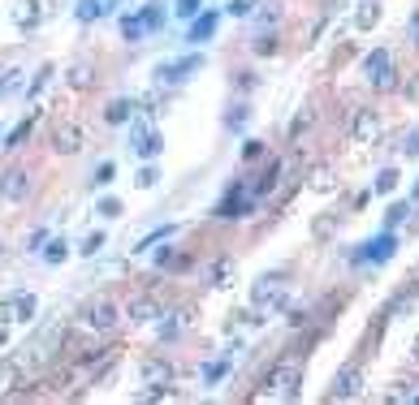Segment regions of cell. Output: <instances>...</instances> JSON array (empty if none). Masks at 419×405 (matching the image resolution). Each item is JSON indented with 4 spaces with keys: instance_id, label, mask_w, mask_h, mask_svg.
Here are the masks:
<instances>
[{
    "instance_id": "obj_23",
    "label": "cell",
    "mask_w": 419,
    "mask_h": 405,
    "mask_svg": "<svg viewBox=\"0 0 419 405\" xmlns=\"http://www.w3.org/2000/svg\"><path fill=\"white\" fill-rule=\"evenodd\" d=\"M307 186L316 190V194H333L337 190V172L333 168H320V172H311V177H307Z\"/></svg>"
},
{
    "instance_id": "obj_8",
    "label": "cell",
    "mask_w": 419,
    "mask_h": 405,
    "mask_svg": "<svg viewBox=\"0 0 419 405\" xmlns=\"http://www.w3.org/2000/svg\"><path fill=\"white\" fill-rule=\"evenodd\" d=\"M173 379H178V367L165 354H147L138 362V384H147V388H160V384H173Z\"/></svg>"
},
{
    "instance_id": "obj_21",
    "label": "cell",
    "mask_w": 419,
    "mask_h": 405,
    "mask_svg": "<svg viewBox=\"0 0 419 405\" xmlns=\"http://www.w3.org/2000/svg\"><path fill=\"white\" fill-rule=\"evenodd\" d=\"M393 250H398V238H393V228H385L381 238H372V242H368V250H363V259L381 263V259H393Z\"/></svg>"
},
{
    "instance_id": "obj_1",
    "label": "cell",
    "mask_w": 419,
    "mask_h": 405,
    "mask_svg": "<svg viewBox=\"0 0 419 405\" xmlns=\"http://www.w3.org/2000/svg\"><path fill=\"white\" fill-rule=\"evenodd\" d=\"M165 22H169L165 0H147L143 9H134V13H126V18H121V39H126V43H143L147 35H156Z\"/></svg>"
},
{
    "instance_id": "obj_11",
    "label": "cell",
    "mask_w": 419,
    "mask_h": 405,
    "mask_svg": "<svg viewBox=\"0 0 419 405\" xmlns=\"http://www.w3.org/2000/svg\"><path fill=\"white\" fill-rule=\"evenodd\" d=\"M31 194V172L26 168H9L5 177H0V199L5 203H22Z\"/></svg>"
},
{
    "instance_id": "obj_49",
    "label": "cell",
    "mask_w": 419,
    "mask_h": 405,
    "mask_svg": "<svg viewBox=\"0 0 419 405\" xmlns=\"http://www.w3.org/2000/svg\"><path fill=\"white\" fill-rule=\"evenodd\" d=\"M415 203H419V186H415Z\"/></svg>"
},
{
    "instance_id": "obj_9",
    "label": "cell",
    "mask_w": 419,
    "mask_h": 405,
    "mask_svg": "<svg viewBox=\"0 0 419 405\" xmlns=\"http://www.w3.org/2000/svg\"><path fill=\"white\" fill-rule=\"evenodd\" d=\"M255 207V190H246V186H234L221 203H217V220H242L246 211Z\"/></svg>"
},
{
    "instance_id": "obj_33",
    "label": "cell",
    "mask_w": 419,
    "mask_h": 405,
    "mask_svg": "<svg viewBox=\"0 0 419 405\" xmlns=\"http://www.w3.org/2000/svg\"><path fill=\"white\" fill-rule=\"evenodd\" d=\"M18 375H22L18 358H9V362H0V392H5V388H13V384H18Z\"/></svg>"
},
{
    "instance_id": "obj_12",
    "label": "cell",
    "mask_w": 419,
    "mask_h": 405,
    "mask_svg": "<svg viewBox=\"0 0 419 405\" xmlns=\"http://www.w3.org/2000/svg\"><path fill=\"white\" fill-rule=\"evenodd\" d=\"M9 18H13V26H18L22 35H31V30L43 22V0H18V5L9 9Z\"/></svg>"
},
{
    "instance_id": "obj_16",
    "label": "cell",
    "mask_w": 419,
    "mask_h": 405,
    "mask_svg": "<svg viewBox=\"0 0 419 405\" xmlns=\"http://www.w3.org/2000/svg\"><path fill=\"white\" fill-rule=\"evenodd\" d=\"M156 323H160V340H178V336L195 323V311L182 306V311H169V319H156Z\"/></svg>"
},
{
    "instance_id": "obj_5",
    "label": "cell",
    "mask_w": 419,
    "mask_h": 405,
    "mask_svg": "<svg viewBox=\"0 0 419 405\" xmlns=\"http://www.w3.org/2000/svg\"><path fill=\"white\" fill-rule=\"evenodd\" d=\"M121 319H126V311H121L109 294H104V298H95V302L82 311V328H91V332H113Z\"/></svg>"
},
{
    "instance_id": "obj_40",
    "label": "cell",
    "mask_w": 419,
    "mask_h": 405,
    "mask_svg": "<svg viewBox=\"0 0 419 405\" xmlns=\"http://www.w3.org/2000/svg\"><path fill=\"white\" fill-rule=\"evenodd\" d=\"M406 216H410V203H393V207H389V228H398Z\"/></svg>"
},
{
    "instance_id": "obj_38",
    "label": "cell",
    "mask_w": 419,
    "mask_h": 405,
    "mask_svg": "<svg viewBox=\"0 0 419 405\" xmlns=\"http://www.w3.org/2000/svg\"><path fill=\"white\" fill-rule=\"evenodd\" d=\"M22 87V70H5V74H0V95H13Z\"/></svg>"
},
{
    "instance_id": "obj_18",
    "label": "cell",
    "mask_w": 419,
    "mask_h": 405,
    "mask_svg": "<svg viewBox=\"0 0 419 405\" xmlns=\"http://www.w3.org/2000/svg\"><path fill=\"white\" fill-rule=\"evenodd\" d=\"M134 112H138L134 99H109L99 117H104V126H126V121H134Z\"/></svg>"
},
{
    "instance_id": "obj_13",
    "label": "cell",
    "mask_w": 419,
    "mask_h": 405,
    "mask_svg": "<svg viewBox=\"0 0 419 405\" xmlns=\"http://www.w3.org/2000/svg\"><path fill=\"white\" fill-rule=\"evenodd\" d=\"M126 319L138 323V328H143V323H156V319H160V302H156L151 294H138V298L126 306Z\"/></svg>"
},
{
    "instance_id": "obj_17",
    "label": "cell",
    "mask_w": 419,
    "mask_h": 405,
    "mask_svg": "<svg viewBox=\"0 0 419 405\" xmlns=\"http://www.w3.org/2000/svg\"><path fill=\"white\" fill-rule=\"evenodd\" d=\"M363 392V375H359V367H346V371H337V379H333V401H346V396H359Z\"/></svg>"
},
{
    "instance_id": "obj_36",
    "label": "cell",
    "mask_w": 419,
    "mask_h": 405,
    "mask_svg": "<svg viewBox=\"0 0 419 405\" xmlns=\"http://www.w3.org/2000/svg\"><path fill=\"white\" fill-rule=\"evenodd\" d=\"M225 371H229V362H225V358L203 362V384H221V379H225Z\"/></svg>"
},
{
    "instance_id": "obj_2",
    "label": "cell",
    "mask_w": 419,
    "mask_h": 405,
    "mask_svg": "<svg viewBox=\"0 0 419 405\" xmlns=\"http://www.w3.org/2000/svg\"><path fill=\"white\" fill-rule=\"evenodd\" d=\"M298 384H303V358H281L268 375V392L264 396H281V401H294L298 396Z\"/></svg>"
},
{
    "instance_id": "obj_29",
    "label": "cell",
    "mask_w": 419,
    "mask_h": 405,
    "mask_svg": "<svg viewBox=\"0 0 419 405\" xmlns=\"http://www.w3.org/2000/svg\"><path fill=\"white\" fill-rule=\"evenodd\" d=\"M372 190H376V194H393V190H398V168H381Z\"/></svg>"
},
{
    "instance_id": "obj_27",
    "label": "cell",
    "mask_w": 419,
    "mask_h": 405,
    "mask_svg": "<svg viewBox=\"0 0 419 405\" xmlns=\"http://www.w3.org/2000/svg\"><path fill=\"white\" fill-rule=\"evenodd\" d=\"M31 130H35V117L18 121V126H13V134H5V147H9V151H18V147H22V143L31 138Z\"/></svg>"
},
{
    "instance_id": "obj_35",
    "label": "cell",
    "mask_w": 419,
    "mask_h": 405,
    "mask_svg": "<svg viewBox=\"0 0 419 405\" xmlns=\"http://www.w3.org/2000/svg\"><path fill=\"white\" fill-rule=\"evenodd\" d=\"M242 121H251V104H234V108L225 112V126H229V130H242Z\"/></svg>"
},
{
    "instance_id": "obj_31",
    "label": "cell",
    "mask_w": 419,
    "mask_h": 405,
    "mask_svg": "<svg viewBox=\"0 0 419 405\" xmlns=\"http://www.w3.org/2000/svg\"><path fill=\"white\" fill-rule=\"evenodd\" d=\"M113 9V0H109V5H99V0H82V5H78V18L82 22H95L99 13H109Z\"/></svg>"
},
{
    "instance_id": "obj_44",
    "label": "cell",
    "mask_w": 419,
    "mask_h": 405,
    "mask_svg": "<svg viewBox=\"0 0 419 405\" xmlns=\"http://www.w3.org/2000/svg\"><path fill=\"white\" fill-rule=\"evenodd\" d=\"M9 345V319H0V350Z\"/></svg>"
},
{
    "instance_id": "obj_22",
    "label": "cell",
    "mask_w": 419,
    "mask_h": 405,
    "mask_svg": "<svg viewBox=\"0 0 419 405\" xmlns=\"http://www.w3.org/2000/svg\"><path fill=\"white\" fill-rule=\"evenodd\" d=\"M35 311H39V298H35V294H13V298H9V319L31 323V319H35Z\"/></svg>"
},
{
    "instance_id": "obj_7",
    "label": "cell",
    "mask_w": 419,
    "mask_h": 405,
    "mask_svg": "<svg viewBox=\"0 0 419 405\" xmlns=\"http://www.w3.org/2000/svg\"><path fill=\"white\" fill-rule=\"evenodd\" d=\"M48 143H52V151H57V155H78L87 147V130L78 121H57V126H52V134H48Z\"/></svg>"
},
{
    "instance_id": "obj_45",
    "label": "cell",
    "mask_w": 419,
    "mask_h": 405,
    "mask_svg": "<svg viewBox=\"0 0 419 405\" xmlns=\"http://www.w3.org/2000/svg\"><path fill=\"white\" fill-rule=\"evenodd\" d=\"M410 39H415V43H419V13H415V18H410Z\"/></svg>"
},
{
    "instance_id": "obj_20",
    "label": "cell",
    "mask_w": 419,
    "mask_h": 405,
    "mask_svg": "<svg viewBox=\"0 0 419 405\" xmlns=\"http://www.w3.org/2000/svg\"><path fill=\"white\" fill-rule=\"evenodd\" d=\"M65 87H70V91H91V87H95V65H91V61H74V65L65 70Z\"/></svg>"
},
{
    "instance_id": "obj_46",
    "label": "cell",
    "mask_w": 419,
    "mask_h": 405,
    "mask_svg": "<svg viewBox=\"0 0 419 405\" xmlns=\"http://www.w3.org/2000/svg\"><path fill=\"white\" fill-rule=\"evenodd\" d=\"M5 263H9V246H5V242H0V267H5Z\"/></svg>"
},
{
    "instance_id": "obj_14",
    "label": "cell",
    "mask_w": 419,
    "mask_h": 405,
    "mask_svg": "<svg viewBox=\"0 0 419 405\" xmlns=\"http://www.w3.org/2000/svg\"><path fill=\"white\" fill-rule=\"evenodd\" d=\"M217 22H221V13L217 9H203L199 18H190V30H186V43H207L217 35Z\"/></svg>"
},
{
    "instance_id": "obj_10",
    "label": "cell",
    "mask_w": 419,
    "mask_h": 405,
    "mask_svg": "<svg viewBox=\"0 0 419 405\" xmlns=\"http://www.w3.org/2000/svg\"><path fill=\"white\" fill-rule=\"evenodd\" d=\"M195 70H203V56H182V61H165V65H156V82L173 87V82H186Z\"/></svg>"
},
{
    "instance_id": "obj_26",
    "label": "cell",
    "mask_w": 419,
    "mask_h": 405,
    "mask_svg": "<svg viewBox=\"0 0 419 405\" xmlns=\"http://www.w3.org/2000/svg\"><path fill=\"white\" fill-rule=\"evenodd\" d=\"M121 211H126V207H121V199H117V194H104V199L95 203V216H99V220H117Z\"/></svg>"
},
{
    "instance_id": "obj_39",
    "label": "cell",
    "mask_w": 419,
    "mask_h": 405,
    "mask_svg": "<svg viewBox=\"0 0 419 405\" xmlns=\"http://www.w3.org/2000/svg\"><path fill=\"white\" fill-rule=\"evenodd\" d=\"M259 155H264V143H259V138H246V143H242V160L251 164V160H259Z\"/></svg>"
},
{
    "instance_id": "obj_32",
    "label": "cell",
    "mask_w": 419,
    "mask_h": 405,
    "mask_svg": "<svg viewBox=\"0 0 419 405\" xmlns=\"http://www.w3.org/2000/svg\"><path fill=\"white\" fill-rule=\"evenodd\" d=\"M173 13H178L182 22H190V18L203 13V0H173Z\"/></svg>"
},
{
    "instance_id": "obj_15",
    "label": "cell",
    "mask_w": 419,
    "mask_h": 405,
    "mask_svg": "<svg viewBox=\"0 0 419 405\" xmlns=\"http://www.w3.org/2000/svg\"><path fill=\"white\" fill-rule=\"evenodd\" d=\"M381 13H385L381 0H363V5L354 9V18H350V26H354L359 35H368V30H376V26H381Z\"/></svg>"
},
{
    "instance_id": "obj_4",
    "label": "cell",
    "mask_w": 419,
    "mask_h": 405,
    "mask_svg": "<svg viewBox=\"0 0 419 405\" xmlns=\"http://www.w3.org/2000/svg\"><path fill=\"white\" fill-rule=\"evenodd\" d=\"M381 134H385V112L381 108H354V117H350V143L372 147Z\"/></svg>"
},
{
    "instance_id": "obj_34",
    "label": "cell",
    "mask_w": 419,
    "mask_h": 405,
    "mask_svg": "<svg viewBox=\"0 0 419 405\" xmlns=\"http://www.w3.org/2000/svg\"><path fill=\"white\" fill-rule=\"evenodd\" d=\"M113 177H117V164L104 160V164H95V172H91V186H109Z\"/></svg>"
},
{
    "instance_id": "obj_19",
    "label": "cell",
    "mask_w": 419,
    "mask_h": 405,
    "mask_svg": "<svg viewBox=\"0 0 419 405\" xmlns=\"http://www.w3.org/2000/svg\"><path fill=\"white\" fill-rule=\"evenodd\" d=\"M234 276H238V263H234L229 255L212 259V267H207V284H212V289H229V284H234Z\"/></svg>"
},
{
    "instance_id": "obj_42",
    "label": "cell",
    "mask_w": 419,
    "mask_h": 405,
    "mask_svg": "<svg viewBox=\"0 0 419 405\" xmlns=\"http://www.w3.org/2000/svg\"><path fill=\"white\" fill-rule=\"evenodd\" d=\"M229 13H234V18H246V13H255V0H229Z\"/></svg>"
},
{
    "instance_id": "obj_3",
    "label": "cell",
    "mask_w": 419,
    "mask_h": 405,
    "mask_svg": "<svg viewBox=\"0 0 419 405\" xmlns=\"http://www.w3.org/2000/svg\"><path fill=\"white\" fill-rule=\"evenodd\" d=\"M281 302H285V276L281 272H264L251 284V306L255 311H281Z\"/></svg>"
},
{
    "instance_id": "obj_6",
    "label": "cell",
    "mask_w": 419,
    "mask_h": 405,
    "mask_svg": "<svg viewBox=\"0 0 419 405\" xmlns=\"http://www.w3.org/2000/svg\"><path fill=\"white\" fill-rule=\"evenodd\" d=\"M363 74H368V82H372L376 91H393V87H398V70H393V56H389L385 48L368 52V61H363Z\"/></svg>"
},
{
    "instance_id": "obj_28",
    "label": "cell",
    "mask_w": 419,
    "mask_h": 405,
    "mask_svg": "<svg viewBox=\"0 0 419 405\" xmlns=\"http://www.w3.org/2000/svg\"><path fill=\"white\" fill-rule=\"evenodd\" d=\"M48 78H52V65H39V74H31V82H26V99H39Z\"/></svg>"
},
{
    "instance_id": "obj_41",
    "label": "cell",
    "mask_w": 419,
    "mask_h": 405,
    "mask_svg": "<svg viewBox=\"0 0 419 405\" xmlns=\"http://www.w3.org/2000/svg\"><path fill=\"white\" fill-rule=\"evenodd\" d=\"M311 117H316V112H311V108H303V117H298V121H294V130H290V138H294V143L303 138V130L311 126Z\"/></svg>"
},
{
    "instance_id": "obj_43",
    "label": "cell",
    "mask_w": 419,
    "mask_h": 405,
    "mask_svg": "<svg viewBox=\"0 0 419 405\" xmlns=\"http://www.w3.org/2000/svg\"><path fill=\"white\" fill-rule=\"evenodd\" d=\"M402 155H419V130H410V138L402 143Z\"/></svg>"
},
{
    "instance_id": "obj_47",
    "label": "cell",
    "mask_w": 419,
    "mask_h": 405,
    "mask_svg": "<svg viewBox=\"0 0 419 405\" xmlns=\"http://www.w3.org/2000/svg\"><path fill=\"white\" fill-rule=\"evenodd\" d=\"M410 358H415V362H419V336H415V340H410Z\"/></svg>"
},
{
    "instance_id": "obj_37",
    "label": "cell",
    "mask_w": 419,
    "mask_h": 405,
    "mask_svg": "<svg viewBox=\"0 0 419 405\" xmlns=\"http://www.w3.org/2000/svg\"><path fill=\"white\" fill-rule=\"evenodd\" d=\"M173 233H178V228H173V224H160V228H156V233H147V238H143V242H138L134 250H151V246H156V242H160V238H173Z\"/></svg>"
},
{
    "instance_id": "obj_25",
    "label": "cell",
    "mask_w": 419,
    "mask_h": 405,
    "mask_svg": "<svg viewBox=\"0 0 419 405\" xmlns=\"http://www.w3.org/2000/svg\"><path fill=\"white\" fill-rule=\"evenodd\" d=\"M134 186H138V190H156V186H160V168H156V164H138Z\"/></svg>"
},
{
    "instance_id": "obj_30",
    "label": "cell",
    "mask_w": 419,
    "mask_h": 405,
    "mask_svg": "<svg viewBox=\"0 0 419 405\" xmlns=\"http://www.w3.org/2000/svg\"><path fill=\"white\" fill-rule=\"evenodd\" d=\"M104 242H109V238H104V233H99V228H95V233H87V238H82V246H78V255H82V259H91V255H99V250H104Z\"/></svg>"
},
{
    "instance_id": "obj_24",
    "label": "cell",
    "mask_w": 419,
    "mask_h": 405,
    "mask_svg": "<svg viewBox=\"0 0 419 405\" xmlns=\"http://www.w3.org/2000/svg\"><path fill=\"white\" fill-rule=\"evenodd\" d=\"M70 259V242L65 238H52V242H43V263H52V267H57V263H65Z\"/></svg>"
},
{
    "instance_id": "obj_48",
    "label": "cell",
    "mask_w": 419,
    "mask_h": 405,
    "mask_svg": "<svg viewBox=\"0 0 419 405\" xmlns=\"http://www.w3.org/2000/svg\"><path fill=\"white\" fill-rule=\"evenodd\" d=\"M0 138H5V126H0ZM0 147H5V143H0Z\"/></svg>"
}]
</instances>
